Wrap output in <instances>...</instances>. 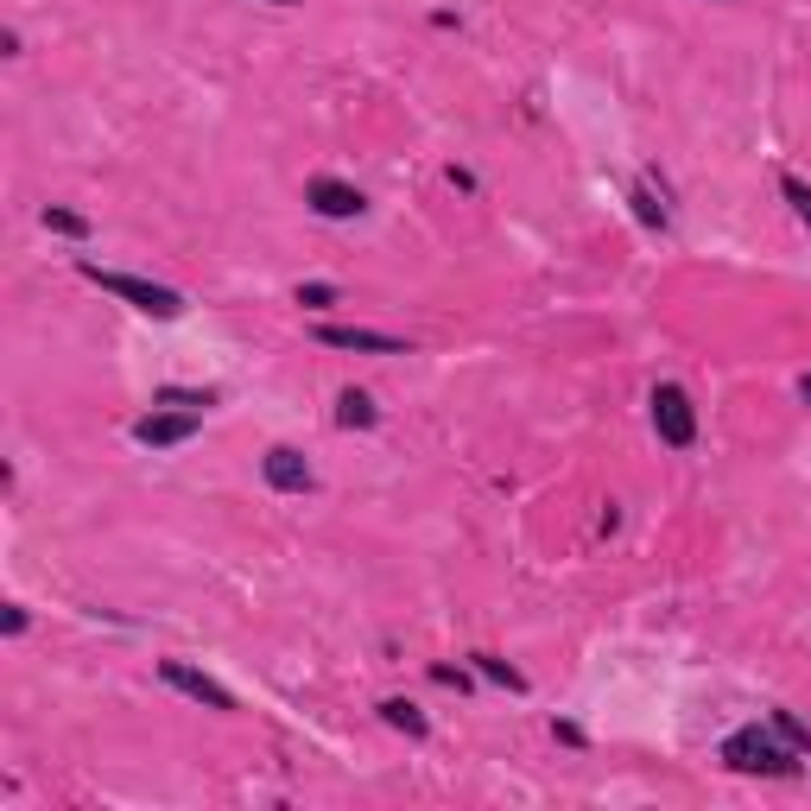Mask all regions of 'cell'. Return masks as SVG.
<instances>
[{
    "instance_id": "cell-1",
    "label": "cell",
    "mask_w": 811,
    "mask_h": 811,
    "mask_svg": "<svg viewBox=\"0 0 811 811\" xmlns=\"http://www.w3.org/2000/svg\"><path fill=\"white\" fill-rule=\"evenodd\" d=\"M723 761L736 768V774H793L799 768V748L779 736V729H736V736L723 741Z\"/></svg>"
},
{
    "instance_id": "cell-2",
    "label": "cell",
    "mask_w": 811,
    "mask_h": 811,
    "mask_svg": "<svg viewBox=\"0 0 811 811\" xmlns=\"http://www.w3.org/2000/svg\"><path fill=\"white\" fill-rule=\"evenodd\" d=\"M83 279L102 286V292H114V298H127V304L147 311V317H178V311H185V298L172 292V286H152V279H134V273H109V266H96V260H83Z\"/></svg>"
},
{
    "instance_id": "cell-3",
    "label": "cell",
    "mask_w": 811,
    "mask_h": 811,
    "mask_svg": "<svg viewBox=\"0 0 811 811\" xmlns=\"http://www.w3.org/2000/svg\"><path fill=\"white\" fill-rule=\"evenodd\" d=\"M653 432H660L672 450H685V444L698 438V412H691V400H685L678 387H653Z\"/></svg>"
},
{
    "instance_id": "cell-4",
    "label": "cell",
    "mask_w": 811,
    "mask_h": 811,
    "mask_svg": "<svg viewBox=\"0 0 811 811\" xmlns=\"http://www.w3.org/2000/svg\"><path fill=\"white\" fill-rule=\"evenodd\" d=\"M159 678L172 685V691H185L190 703H203V710H235V698L222 691L210 672H197V665H185V660H159Z\"/></svg>"
},
{
    "instance_id": "cell-5",
    "label": "cell",
    "mask_w": 811,
    "mask_h": 811,
    "mask_svg": "<svg viewBox=\"0 0 811 811\" xmlns=\"http://www.w3.org/2000/svg\"><path fill=\"white\" fill-rule=\"evenodd\" d=\"M317 342L324 349H369V355H406L400 336L387 330H362V324H317Z\"/></svg>"
},
{
    "instance_id": "cell-6",
    "label": "cell",
    "mask_w": 811,
    "mask_h": 811,
    "mask_svg": "<svg viewBox=\"0 0 811 811\" xmlns=\"http://www.w3.org/2000/svg\"><path fill=\"white\" fill-rule=\"evenodd\" d=\"M190 432H197V412H185V406H172V412H147V419L134 425V438L147 444V450H172V444H185Z\"/></svg>"
},
{
    "instance_id": "cell-7",
    "label": "cell",
    "mask_w": 811,
    "mask_h": 811,
    "mask_svg": "<svg viewBox=\"0 0 811 811\" xmlns=\"http://www.w3.org/2000/svg\"><path fill=\"white\" fill-rule=\"evenodd\" d=\"M260 476H266V488H279V495H304V488L317 482V476H311V463H304L298 450H286V444L260 457Z\"/></svg>"
},
{
    "instance_id": "cell-8",
    "label": "cell",
    "mask_w": 811,
    "mask_h": 811,
    "mask_svg": "<svg viewBox=\"0 0 811 811\" xmlns=\"http://www.w3.org/2000/svg\"><path fill=\"white\" fill-rule=\"evenodd\" d=\"M304 197H311V210H317V216H330V222H349V216H362V210H369V203H362V190L342 185V178H311V190H304Z\"/></svg>"
},
{
    "instance_id": "cell-9",
    "label": "cell",
    "mask_w": 811,
    "mask_h": 811,
    "mask_svg": "<svg viewBox=\"0 0 811 811\" xmlns=\"http://www.w3.org/2000/svg\"><path fill=\"white\" fill-rule=\"evenodd\" d=\"M374 419H380V412H374V400H369V394H355V387L336 400V425H349V432H369Z\"/></svg>"
},
{
    "instance_id": "cell-10",
    "label": "cell",
    "mask_w": 811,
    "mask_h": 811,
    "mask_svg": "<svg viewBox=\"0 0 811 811\" xmlns=\"http://www.w3.org/2000/svg\"><path fill=\"white\" fill-rule=\"evenodd\" d=\"M380 716H387L394 729H406V736H425V729H432V723H425V710H419V703H406V698H387V703H380Z\"/></svg>"
},
{
    "instance_id": "cell-11",
    "label": "cell",
    "mask_w": 811,
    "mask_h": 811,
    "mask_svg": "<svg viewBox=\"0 0 811 811\" xmlns=\"http://www.w3.org/2000/svg\"><path fill=\"white\" fill-rule=\"evenodd\" d=\"M45 228H51V235H71V241H89V235H96L89 216H76V210H45Z\"/></svg>"
},
{
    "instance_id": "cell-12",
    "label": "cell",
    "mask_w": 811,
    "mask_h": 811,
    "mask_svg": "<svg viewBox=\"0 0 811 811\" xmlns=\"http://www.w3.org/2000/svg\"><path fill=\"white\" fill-rule=\"evenodd\" d=\"M476 672H482V678H495V685H508V691H526V678H520L508 660H495V653H476Z\"/></svg>"
},
{
    "instance_id": "cell-13",
    "label": "cell",
    "mask_w": 811,
    "mask_h": 811,
    "mask_svg": "<svg viewBox=\"0 0 811 811\" xmlns=\"http://www.w3.org/2000/svg\"><path fill=\"white\" fill-rule=\"evenodd\" d=\"M774 729L786 741H793V748H799V754H811V729L806 723H799V716H793V710H774Z\"/></svg>"
},
{
    "instance_id": "cell-14",
    "label": "cell",
    "mask_w": 811,
    "mask_h": 811,
    "mask_svg": "<svg viewBox=\"0 0 811 811\" xmlns=\"http://www.w3.org/2000/svg\"><path fill=\"white\" fill-rule=\"evenodd\" d=\"M779 190H786V203L811 222V185H806V178H793V172H786V178H779Z\"/></svg>"
},
{
    "instance_id": "cell-15",
    "label": "cell",
    "mask_w": 811,
    "mask_h": 811,
    "mask_svg": "<svg viewBox=\"0 0 811 811\" xmlns=\"http://www.w3.org/2000/svg\"><path fill=\"white\" fill-rule=\"evenodd\" d=\"M159 406H185V412H203V406H210V394H185V387H165V394H159Z\"/></svg>"
},
{
    "instance_id": "cell-16",
    "label": "cell",
    "mask_w": 811,
    "mask_h": 811,
    "mask_svg": "<svg viewBox=\"0 0 811 811\" xmlns=\"http://www.w3.org/2000/svg\"><path fill=\"white\" fill-rule=\"evenodd\" d=\"M298 304H304V311H324V304H336V286H298Z\"/></svg>"
},
{
    "instance_id": "cell-17",
    "label": "cell",
    "mask_w": 811,
    "mask_h": 811,
    "mask_svg": "<svg viewBox=\"0 0 811 811\" xmlns=\"http://www.w3.org/2000/svg\"><path fill=\"white\" fill-rule=\"evenodd\" d=\"M634 210H640V222H653V228H665V210H660V203H653V197H647L640 185H634Z\"/></svg>"
},
{
    "instance_id": "cell-18",
    "label": "cell",
    "mask_w": 811,
    "mask_h": 811,
    "mask_svg": "<svg viewBox=\"0 0 811 811\" xmlns=\"http://www.w3.org/2000/svg\"><path fill=\"white\" fill-rule=\"evenodd\" d=\"M0 634H26V609H20V602H7V615H0Z\"/></svg>"
},
{
    "instance_id": "cell-19",
    "label": "cell",
    "mask_w": 811,
    "mask_h": 811,
    "mask_svg": "<svg viewBox=\"0 0 811 811\" xmlns=\"http://www.w3.org/2000/svg\"><path fill=\"white\" fill-rule=\"evenodd\" d=\"M432 678H438V685H457V691H470V678H463L457 665H432Z\"/></svg>"
},
{
    "instance_id": "cell-20",
    "label": "cell",
    "mask_w": 811,
    "mask_h": 811,
    "mask_svg": "<svg viewBox=\"0 0 811 811\" xmlns=\"http://www.w3.org/2000/svg\"><path fill=\"white\" fill-rule=\"evenodd\" d=\"M799 394H806V406H811V374H806V387H799Z\"/></svg>"
},
{
    "instance_id": "cell-21",
    "label": "cell",
    "mask_w": 811,
    "mask_h": 811,
    "mask_svg": "<svg viewBox=\"0 0 811 811\" xmlns=\"http://www.w3.org/2000/svg\"><path fill=\"white\" fill-rule=\"evenodd\" d=\"M266 7H298V0H266Z\"/></svg>"
}]
</instances>
